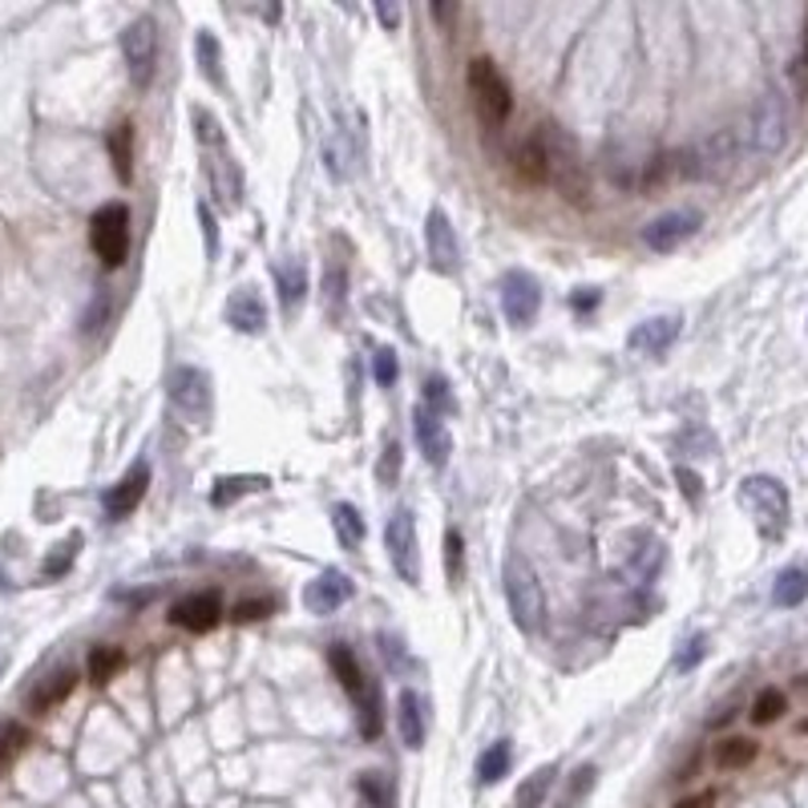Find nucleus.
Wrapping results in <instances>:
<instances>
[{"label":"nucleus","instance_id":"obj_29","mask_svg":"<svg viewBox=\"0 0 808 808\" xmlns=\"http://www.w3.org/2000/svg\"><path fill=\"white\" fill-rule=\"evenodd\" d=\"M513 765V744L510 739H497L494 748L482 751V760H477V780L482 784H497V780L510 772Z\"/></svg>","mask_w":808,"mask_h":808},{"label":"nucleus","instance_id":"obj_49","mask_svg":"<svg viewBox=\"0 0 808 808\" xmlns=\"http://www.w3.org/2000/svg\"><path fill=\"white\" fill-rule=\"evenodd\" d=\"M268 610H271V598H259V602H243V607L235 610V619H239V623H256Z\"/></svg>","mask_w":808,"mask_h":808},{"label":"nucleus","instance_id":"obj_50","mask_svg":"<svg viewBox=\"0 0 808 808\" xmlns=\"http://www.w3.org/2000/svg\"><path fill=\"white\" fill-rule=\"evenodd\" d=\"M199 219H202V231H207V256L214 259V251H219V231H214V223H211V211L199 207Z\"/></svg>","mask_w":808,"mask_h":808},{"label":"nucleus","instance_id":"obj_13","mask_svg":"<svg viewBox=\"0 0 808 808\" xmlns=\"http://www.w3.org/2000/svg\"><path fill=\"white\" fill-rule=\"evenodd\" d=\"M412 437H417V449L425 453L428 465H433V469L449 465V453H453V437H449L445 421H440L433 409H425V405H417V409H412Z\"/></svg>","mask_w":808,"mask_h":808},{"label":"nucleus","instance_id":"obj_1","mask_svg":"<svg viewBox=\"0 0 808 808\" xmlns=\"http://www.w3.org/2000/svg\"><path fill=\"white\" fill-rule=\"evenodd\" d=\"M501 591H506V602H510V614L518 631L534 635L546 619V591H542L538 570L525 562L522 554H510L506 567H501Z\"/></svg>","mask_w":808,"mask_h":808},{"label":"nucleus","instance_id":"obj_9","mask_svg":"<svg viewBox=\"0 0 808 808\" xmlns=\"http://www.w3.org/2000/svg\"><path fill=\"white\" fill-rule=\"evenodd\" d=\"M732 162H736V134L720 129V134H711L708 142L683 150L675 166H680L683 178H723L732 171Z\"/></svg>","mask_w":808,"mask_h":808},{"label":"nucleus","instance_id":"obj_39","mask_svg":"<svg viewBox=\"0 0 808 808\" xmlns=\"http://www.w3.org/2000/svg\"><path fill=\"white\" fill-rule=\"evenodd\" d=\"M360 793H364V800H369L372 808H393L397 800H393V780L384 776V772H369V776H360Z\"/></svg>","mask_w":808,"mask_h":808},{"label":"nucleus","instance_id":"obj_52","mask_svg":"<svg viewBox=\"0 0 808 808\" xmlns=\"http://www.w3.org/2000/svg\"><path fill=\"white\" fill-rule=\"evenodd\" d=\"M457 9L453 4H433V21H453Z\"/></svg>","mask_w":808,"mask_h":808},{"label":"nucleus","instance_id":"obj_35","mask_svg":"<svg viewBox=\"0 0 808 808\" xmlns=\"http://www.w3.org/2000/svg\"><path fill=\"white\" fill-rule=\"evenodd\" d=\"M356 716H360V736L364 739H376L384 728V716H381V687H372L360 704H356Z\"/></svg>","mask_w":808,"mask_h":808},{"label":"nucleus","instance_id":"obj_22","mask_svg":"<svg viewBox=\"0 0 808 808\" xmlns=\"http://www.w3.org/2000/svg\"><path fill=\"white\" fill-rule=\"evenodd\" d=\"M397 728L405 748H425V699L417 692H400L397 699Z\"/></svg>","mask_w":808,"mask_h":808},{"label":"nucleus","instance_id":"obj_7","mask_svg":"<svg viewBox=\"0 0 808 808\" xmlns=\"http://www.w3.org/2000/svg\"><path fill=\"white\" fill-rule=\"evenodd\" d=\"M158 25L150 16H138L134 25H126L122 33V58H126V70H129V82L134 89H150L154 86V73H158Z\"/></svg>","mask_w":808,"mask_h":808},{"label":"nucleus","instance_id":"obj_21","mask_svg":"<svg viewBox=\"0 0 808 808\" xmlns=\"http://www.w3.org/2000/svg\"><path fill=\"white\" fill-rule=\"evenodd\" d=\"M513 171H518V178H522L525 186L550 183V158H546L542 134H530V138L518 146V154H513Z\"/></svg>","mask_w":808,"mask_h":808},{"label":"nucleus","instance_id":"obj_15","mask_svg":"<svg viewBox=\"0 0 808 808\" xmlns=\"http://www.w3.org/2000/svg\"><path fill=\"white\" fill-rule=\"evenodd\" d=\"M352 595H356V586L348 574L324 570V574H315V579L303 586V607L312 610V614H320V619H327V614H336Z\"/></svg>","mask_w":808,"mask_h":808},{"label":"nucleus","instance_id":"obj_8","mask_svg":"<svg viewBox=\"0 0 808 808\" xmlns=\"http://www.w3.org/2000/svg\"><path fill=\"white\" fill-rule=\"evenodd\" d=\"M384 546H388V558H393V570L400 579L417 586L421 582V538H417V518L412 510H397L384 525Z\"/></svg>","mask_w":808,"mask_h":808},{"label":"nucleus","instance_id":"obj_3","mask_svg":"<svg viewBox=\"0 0 808 808\" xmlns=\"http://www.w3.org/2000/svg\"><path fill=\"white\" fill-rule=\"evenodd\" d=\"M739 501H744V510L756 518L765 538H780V534H784V525H788V489H784L776 477H765V473L744 477Z\"/></svg>","mask_w":808,"mask_h":808},{"label":"nucleus","instance_id":"obj_43","mask_svg":"<svg viewBox=\"0 0 808 808\" xmlns=\"http://www.w3.org/2000/svg\"><path fill=\"white\" fill-rule=\"evenodd\" d=\"M372 376H376V384H388L397 381V356H393V348H381V352L372 356Z\"/></svg>","mask_w":808,"mask_h":808},{"label":"nucleus","instance_id":"obj_53","mask_svg":"<svg viewBox=\"0 0 808 808\" xmlns=\"http://www.w3.org/2000/svg\"><path fill=\"white\" fill-rule=\"evenodd\" d=\"M704 805H708L704 796H692V800H680V805H675V808H704Z\"/></svg>","mask_w":808,"mask_h":808},{"label":"nucleus","instance_id":"obj_31","mask_svg":"<svg viewBox=\"0 0 808 808\" xmlns=\"http://www.w3.org/2000/svg\"><path fill=\"white\" fill-rule=\"evenodd\" d=\"M332 522H336V538L348 546V550H360L364 546V518H360V510L356 506H336L332 510Z\"/></svg>","mask_w":808,"mask_h":808},{"label":"nucleus","instance_id":"obj_28","mask_svg":"<svg viewBox=\"0 0 808 808\" xmlns=\"http://www.w3.org/2000/svg\"><path fill=\"white\" fill-rule=\"evenodd\" d=\"M554 776H558V768L554 765L538 768L534 776H525L518 796H513V808H542L546 805V796H550V788H554Z\"/></svg>","mask_w":808,"mask_h":808},{"label":"nucleus","instance_id":"obj_55","mask_svg":"<svg viewBox=\"0 0 808 808\" xmlns=\"http://www.w3.org/2000/svg\"><path fill=\"white\" fill-rule=\"evenodd\" d=\"M4 667H9V651H0V675H4Z\"/></svg>","mask_w":808,"mask_h":808},{"label":"nucleus","instance_id":"obj_45","mask_svg":"<svg viewBox=\"0 0 808 808\" xmlns=\"http://www.w3.org/2000/svg\"><path fill=\"white\" fill-rule=\"evenodd\" d=\"M445 550H449V582H461V554H465V542H461V534L457 530H449L445 534Z\"/></svg>","mask_w":808,"mask_h":808},{"label":"nucleus","instance_id":"obj_19","mask_svg":"<svg viewBox=\"0 0 808 808\" xmlns=\"http://www.w3.org/2000/svg\"><path fill=\"white\" fill-rule=\"evenodd\" d=\"M227 324L235 327V332H243V336H259L263 327H268V303H263V296H259L256 287H239V291H231L227 299Z\"/></svg>","mask_w":808,"mask_h":808},{"label":"nucleus","instance_id":"obj_36","mask_svg":"<svg viewBox=\"0 0 808 808\" xmlns=\"http://www.w3.org/2000/svg\"><path fill=\"white\" fill-rule=\"evenodd\" d=\"M756 760V744L744 736H732V739H723L720 748H716V765L720 768H744Z\"/></svg>","mask_w":808,"mask_h":808},{"label":"nucleus","instance_id":"obj_23","mask_svg":"<svg viewBox=\"0 0 808 808\" xmlns=\"http://www.w3.org/2000/svg\"><path fill=\"white\" fill-rule=\"evenodd\" d=\"M73 687H77V671L61 667V671H53L49 680H41V687H37L29 699V708L37 711V716H45V711H53L58 704H65V699L73 695Z\"/></svg>","mask_w":808,"mask_h":808},{"label":"nucleus","instance_id":"obj_2","mask_svg":"<svg viewBox=\"0 0 808 808\" xmlns=\"http://www.w3.org/2000/svg\"><path fill=\"white\" fill-rule=\"evenodd\" d=\"M465 86L485 126H501L513 114V89L506 82V73L494 65V58H469Z\"/></svg>","mask_w":808,"mask_h":808},{"label":"nucleus","instance_id":"obj_33","mask_svg":"<svg viewBox=\"0 0 808 808\" xmlns=\"http://www.w3.org/2000/svg\"><path fill=\"white\" fill-rule=\"evenodd\" d=\"M122 663H126V655L117 651V647H94L89 651V680L98 683H110L122 671Z\"/></svg>","mask_w":808,"mask_h":808},{"label":"nucleus","instance_id":"obj_14","mask_svg":"<svg viewBox=\"0 0 808 808\" xmlns=\"http://www.w3.org/2000/svg\"><path fill=\"white\" fill-rule=\"evenodd\" d=\"M425 247H428V259L440 275H457L461 268V243H457V231L449 223V214L433 207L428 211V223H425Z\"/></svg>","mask_w":808,"mask_h":808},{"label":"nucleus","instance_id":"obj_12","mask_svg":"<svg viewBox=\"0 0 808 808\" xmlns=\"http://www.w3.org/2000/svg\"><path fill=\"white\" fill-rule=\"evenodd\" d=\"M699 227H704V214L699 211H667V214H659L655 223L643 227V243H647L651 251H659V256H667V251L683 247Z\"/></svg>","mask_w":808,"mask_h":808},{"label":"nucleus","instance_id":"obj_10","mask_svg":"<svg viewBox=\"0 0 808 808\" xmlns=\"http://www.w3.org/2000/svg\"><path fill=\"white\" fill-rule=\"evenodd\" d=\"M538 134L542 142H546V158H550V183L562 190V199L582 202V195H586V171H582L574 142H567L554 126L538 129Z\"/></svg>","mask_w":808,"mask_h":808},{"label":"nucleus","instance_id":"obj_6","mask_svg":"<svg viewBox=\"0 0 808 808\" xmlns=\"http://www.w3.org/2000/svg\"><path fill=\"white\" fill-rule=\"evenodd\" d=\"M788 142V105L780 98V89H765L748 114V146L756 154H780V146Z\"/></svg>","mask_w":808,"mask_h":808},{"label":"nucleus","instance_id":"obj_26","mask_svg":"<svg viewBox=\"0 0 808 808\" xmlns=\"http://www.w3.org/2000/svg\"><path fill=\"white\" fill-rule=\"evenodd\" d=\"M808 598V570L805 567H788L776 574V586H772V602L776 607H800Z\"/></svg>","mask_w":808,"mask_h":808},{"label":"nucleus","instance_id":"obj_4","mask_svg":"<svg viewBox=\"0 0 808 808\" xmlns=\"http://www.w3.org/2000/svg\"><path fill=\"white\" fill-rule=\"evenodd\" d=\"M166 393H171V405L174 412L190 421L195 428H207L211 425V412H214V388H211V376L195 364H178L166 381Z\"/></svg>","mask_w":808,"mask_h":808},{"label":"nucleus","instance_id":"obj_46","mask_svg":"<svg viewBox=\"0 0 808 808\" xmlns=\"http://www.w3.org/2000/svg\"><path fill=\"white\" fill-rule=\"evenodd\" d=\"M105 315H110V296H105V291H98V299H94V308L86 312L82 327H86V332H98V327L105 324Z\"/></svg>","mask_w":808,"mask_h":808},{"label":"nucleus","instance_id":"obj_25","mask_svg":"<svg viewBox=\"0 0 808 808\" xmlns=\"http://www.w3.org/2000/svg\"><path fill=\"white\" fill-rule=\"evenodd\" d=\"M110 162L122 183H134V126L129 122H117L110 129Z\"/></svg>","mask_w":808,"mask_h":808},{"label":"nucleus","instance_id":"obj_42","mask_svg":"<svg viewBox=\"0 0 808 808\" xmlns=\"http://www.w3.org/2000/svg\"><path fill=\"white\" fill-rule=\"evenodd\" d=\"M704 655H708V635H692L687 643H683V651L675 655V667H680V671H692Z\"/></svg>","mask_w":808,"mask_h":808},{"label":"nucleus","instance_id":"obj_24","mask_svg":"<svg viewBox=\"0 0 808 808\" xmlns=\"http://www.w3.org/2000/svg\"><path fill=\"white\" fill-rule=\"evenodd\" d=\"M275 287H279L287 308H299L303 296H308V271H303V263L299 259H279L275 263Z\"/></svg>","mask_w":808,"mask_h":808},{"label":"nucleus","instance_id":"obj_30","mask_svg":"<svg viewBox=\"0 0 808 808\" xmlns=\"http://www.w3.org/2000/svg\"><path fill=\"white\" fill-rule=\"evenodd\" d=\"M268 485V477H247V473H235V477H219L211 489V506H231V501H239L243 494H251V489H263Z\"/></svg>","mask_w":808,"mask_h":808},{"label":"nucleus","instance_id":"obj_48","mask_svg":"<svg viewBox=\"0 0 808 808\" xmlns=\"http://www.w3.org/2000/svg\"><path fill=\"white\" fill-rule=\"evenodd\" d=\"M675 482L683 485V494H687V501H699V497H704V482L695 477L692 469H683V465L675 469Z\"/></svg>","mask_w":808,"mask_h":808},{"label":"nucleus","instance_id":"obj_27","mask_svg":"<svg viewBox=\"0 0 808 808\" xmlns=\"http://www.w3.org/2000/svg\"><path fill=\"white\" fill-rule=\"evenodd\" d=\"M344 299H348V268H344L340 259H327V271H324V312L332 315V320H340Z\"/></svg>","mask_w":808,"mask_h":808},{"label":"nucleus","instance_id":"obj_18","mask_svg":"<svg viewBox=\"0 0 808 808\" xmlns=\"http://www.w3.org/2000/svg\"><path fill=\"white\" fill-rule=\"evenodd\" d=\"M146 489H150V465H146V461H134L126 477L105 494V513H110L114 522L117 518H129V513L142 506Z\"/></svg>","mask_w":808,"mask_h":808},{"label":"nucleus","instance_id":"obj_44","mask_svg":"<svg viewBox=\"0 0 808 808\" xmlns=\"http://www.w3.org/2000/svg\"><path fill=\"white\" fill-rule=\"evenodd\" d=\"M397 473H400V445L397 440H388V445H384V461H381V469H376V477H381L384 485H397Z\"/></svg>","mask_w":808,"mask_h":808},{"label":"nucleus","instance_id":"obj_37","mask_svg":"<svg viewBox=\"0 0 808 808\" xmlns=\"http://www.w3.org/2000/svg\"><path fill=\"white\" fill-rule=\"evenodd\" d=\"M425 409H433L445 421V417H453L457 412V400H453V393H449V381L445 376H428V384H425V400H421Z\"/></svg>","mask_w":808,"mask_h":808},{"label":"nucleus","instance_id":"obj_11","mask_svg":"<svg viewBox=\"0 0 808 808\" xmlns=\"http://www.w3.org/2000/svg\"><path fill=\"white\" fill-rule=\"evenodd\" d=\"M542 308V287L530 271H506L501 279V312L513 327H530Z\"/></svg>","mask_w":808,"mask_h":808},{"label":"nucleus","instance_id":"obj_20","mask_svg":"<svg viewBox=\"0 0 808 808\" xmlns=\"http://www.w3.org/2000/svg\"><path fill=\"white\" fill-rule=\"evenodd\" d=\"M327 663H332V671H336V680H340V687L348 695H352L356 704L364 699V695L372 692L369 675H364V667H360V659H356V651L348 647V643H336L332 651H327Z\"/></svg>","mask_w":808,"mask_h":808},{"label":"nucleus","instance_id":"obj_51","mask_svg":"<svg viewBox=\"0 0 808 808\" xmlns=\"http://www.w3.org/2000/svg\"><path fill=\"white\" fill-rule=\"evenodd\" d=\"M376 16H381V21H384V25H388V29H397L400 13H397V9H393V4H376Z\"/></svg>","mask_w":808,"mask_h":808},{"label":"nucleus","instance_id":"obj_38","mask_svg":"<svg viewBox=\"0 0 808 808\" xmlns=\"http://www.w3.org/2000/svg\"><path fill=\"white\" fill-rule=\"evenodd\" d=\"M784 708H788L784 695H780L776 687H765V692L756 695V704H751V723H760V728H765V723H776L780 716H784Z\"/></svg>","mask_w":808,"mask_h":808},{"label":"nucleus","instance_id":"obj_40","mask_svg":"<svg viewBox=\"0 0 808 808\" xmlns=\"http://www.w3.org/2000/svg\"><path fill=\"white\" fill-rule=\"evenodd\" d=\"M199 65L207 82H219V86H223V53H219V41H214L211 33H202L199 37Z\"/></svg>","mask_w":808,"mask_h":808},{"label":"nucleus","instance_id":"obj_32","mask_svg":"<svg viewBox=\"0 0 808 808\" xmlns=\"http://www.w3.org/2000/svg\"><path fill=\"white\" fill-rule=\"evenodd\" d=\"M659 567H663V546L659 542H647L643 550H635L631 554V562H626V574L635 582H651L655 574H659Z\"/></svg>","mask_w":808,"mask_h":808},{"label":"nucleus","instance_id":"obj_5","mask_svg":"<svg viewBox=\"0 0 808 808\" xmlns=\"http://www.w3.org/2000/svg\"><path fill=\"white\" fill-rule=\"evenodd\" d=\"M89 243H94V251H98L105 271H114L126 263V256H129V207L126 202H105V207L94 211V219H89Z\"/></svg>","mask_w":808,"mask_h":808},{"label":"nucleus","instance_id":"obj_16","mask_svg":"<svg viewBox=\"0 0 808 808\" xmlns=\"http://www.w3.org/2000/svg\"><path fill=\"white\" fill-rule=\"evenodd\" d=\"M219 619H223V602H219V595H214V591L186 595L183 602H174V607H171V623L183 626V631H190V635H207V631H214V626H219Z\"/></svg>","mask_w":808,"mask_h":808},{"label":"nucleus","instance_id":"obj_17","mask_svg":"<svg viewBox=\"0 0 808 808\" xmlns=\"http://www.w3.org/2000/svg\"><path fill=\"white\" fill-rule=\"evenodd\" d=\"M680 332H683L680 315H651V320L635 324V332L626 336V348L638 356H663L671 344L680 340Z\"/></svg>","mask_w":808,"mask_h":808},{"label":"nucleus","instance_id":"obj_41","mask_svg":"<svg viewBox=\"0 0 808 808\" xmlns=\"http://www.w3.org/2000/svg\"><path fill=\"white\" fill-rule=\"evenodd\" d=\"M595 776H598L595 765H582L579 772L570 776V788H567V796H562V805H558V808H579L582 800H586V793L595 788Z\"/></svg>","mask_w":808,"mask_h":808},{"label":"nucleus","instance_id":"obj_54","mask_svg":"<svg viewBox=\"0 0 808 808\" xmlns=\"http://www.w3.org/2000/svg\"><path fill=\"white\" fill-rule=\"evenodd\" d=\"M800 70H805V77H808V25H805V53H800Z\"/></svg>","mask_w":808,"mask_h":808},{"label":"nucleus","instance_id":"obj_34","mask_svg":"<svg viewBox=\"0 0 808 808\" xmlns=\"http://www.w3.org/2000/svg\"><path fill=\"white\" fill-rule=\"evenodd\" d=\"M25 744H29V728H21V723H4L0 728V776L13 768V760L25 751Z\"/></svg>","mask_w":808,"mask_h":808},{"label":"nucleus","instance_id":"obj_47","mask_svg":"<svg viewBox=\"0 0 808 808\" xmlns=\"http://www.w3.org/2000/svg\"><path fill=\"white\" fill-rule=\"evenodd\" d=\"M598 299H602V291H598V287H579V291L570 296V308L586 315V312H595V308H598Z\"/></svg>","mask_w":808,"mask_h":808}]
</instances>
